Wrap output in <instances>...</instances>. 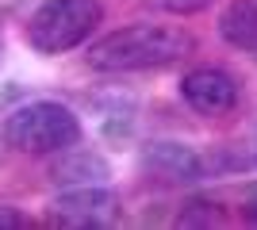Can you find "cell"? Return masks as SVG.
Segmentation results:
<instances>
[{"label":"cell","mask_w":257,"mask_h":230,"mask_svg":"<svg viewBox=\"0 0 257 230\" xmlns=\"http://www.w3.org/2000/svg\"><path fill=\"white\" fill-rule=\"evenodd\" d=\"M196 50V39L184 27L169 23H139L123 27L88 46L85 62L96 73H139V69H161L173 66Z\"/></svg>","instance_id":"cell-1"},{"label":"cell","mask_w":257,"mask_h":230,"mask_svg":"<svg viewBox=\"0 0 257 230\" xmlns=\"http://www.w3.org/2000/svg\"><path fill=\"white\" fill-rule=\"evenodd\" d=\"M4 146L27 157H50L65 146L81 142V119L58 100H31L20 104L4 119Z\"/></svg>","instance_id":"cell-2"},{"label":"cell","mask_w":257,"mask_h":230,"mask_svg":"<svg viewBox=\"0 0 257 230\" xmlns=\"http://www.w3.org/2000/svg\"><path fill=\"white\" fill-rule=\"evenodd\" d=\"M100 23H104L100 0H46L31 12L23 35L39 54H65L85 43Z\"/></svg>","instance_id":"cell-3"},{"label":"cell","mask_w":257,"mask_h":230,"mask_svg":"<svg viewBox=\"0 0 257 230\" xmlns=\"http://www.w3.org/2000/svg\"><path fill=\"white\" fill-rule=\"evenodd\" d=\"M123 219V203L104 184H73L46 203V226L58 230H100Z\"/></svg>","instance_id":"cell-4"},{"label":"cell","mask_w":257,"mask_h":230,"mask_svg":"<svg viewBox=\"0 0 257 230\" xmlns=\"http://www.w3.org/2000/svg\"><path fill=\"white\" fill-rule=\"evenodd\" d=\"M181 96L196 115L219 119V115H230L238 108V81L219 66H196L184 73Z\"/></svg>","instance_id":"cell-5"},{"label":"cell","mask_w":257,"mask_h":230,"mask_svg":"<svg viewBox=\"0 0 257 230\" xmlns=\"http://www.w3.org/2000/svg\"><path fill=\"white\" fill-rule=\"evenodd\" d=\"M142 169L150 173V180H161V184H196L204 176V157L184 142L158 138L142 150Z\"/></svg>","instance_id":"cell-6"},{"label":"cell","mask_w":257,"mask_h":230,"mask_svg":"<svg viewBox=\"0 0 257 230\" xmlns=\"http://www.w3.org/2000/svg\"><path fill=\"white\" fill-rule=\"evenodd\" d=\"M107 176H111V165L92 150H73V146H65L62 157L50 165V180L54 184H104Z\"/></svg>","instance_id":"cell-7"},{"label":"cell","mask_w":257,"mask_h":230,"mask_svg":"<svg viewBox=\"0 0 257 230\" xmlns=\"http://www.w3.org/2000/svg\"><path fill=\"white\" fill-rule=\"evenodd\" d=\"M219 35L234 50L257 54V0H230L219 16Z\"/></svg>","instance_id":"cell-8"},{"label":"cell","mask_w":257,"mask_h":230,"mask_svg":"<svg viewBox=\"0 0 257 230\" xmlns=\"http://www.w3.org/2000/svg\"><path fill=\"white\" fill-rule=\"evenodd\" d=\"M177 222H181V226H219V222H223V211L215 207V203H207V199H192V203H184Z\"/></svg>","instance_id":"cell-9"},{"label":"cell","mask_w":257,"mask_h":230,"mask_svg":"<svg viewBox=\"0 0 257 230\" xmlns=\"http://www.w3.org/2000/svg\"><path fill=\"white\" fill-rule=\"evenodd\" d=\"M150 4L161 12H173V16H196V12L211 8V0H150Z\"/></svg>","instance_id":"cell-10"},{"label":"cell","mask_w":257,"mask_h":230,"mask_svg":"<svg viewBox=\"0 0 257 230\" xmlns=\"http://www.w3.org/2000/svg\"><path fill=\"white\" fill-rule=\"evenodd\" d=\"M35 219H27L20 207H12V203H0V230H31Z\"/></svg>","instance_id":"cell-11"},{"label":"cell","mask_w":257,"mask_h":230,"mask_svg":"<svg viewBox=\"0 0 257 230\" xmlns=\"http://www.w3.org/2000/svg\"><path fill=\"white\" fill-rule=\"evenodd\" d=\"M246 219H249V222H257V203H246Z\"/></svg>","instance_id":"cell-12"},{"label":"cell","mask_w":257,"mask_h":230,"mask_svg":"<svg viewBox=\"0 0 257 230\" xmlns=\"http://www.w3.org/2000/svg\"><path fill=\"white\" fill-rule=\"evenodd\" d=\"M253 161H257V142H253Z\"/></svg>","instance_id":"cell-13"}]
</instances>
